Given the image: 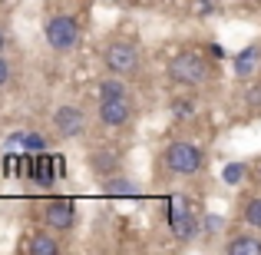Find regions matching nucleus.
<instances>
[{"instance_id": "14", "label": "nucleus", "mask_w": 261, "mask_h": 255, "mask_svg": "<svg viewBox=\"0 0 261 255\" xmlns=\"http://www.w3.org/2000/svg\"><path fill=\"white\" fill-rule=\"evenodd\" d=\"M102 189L113 192V196H136L133 182H129V179H122L119 172H116V176H106V179H102Z\"/></svg>"}, {"instance_id": "15", "label": "nucleus", "mask_w": 261, "mask_h": 255, "mask_svg": "<svg viewBox=\"0 0 261 255\" xmlns=\"http://www.w3.org/2000/svg\"><path fill=\"white\" fill-rule=\"evenodd\" d=\"M13 77H17V66H13V60L7 57V53H0V93H4V89L13 83Z\"/></svg>"}, {"instance_id": "6", "label": "nucleus", "mask_w": 261, "mask_h": 255, "mask_svg": "<svg viewBox=\"0 0 261 255\" xmlns=\"http://www.w3.org/2000/svg\"><path fill=\"white\" fill-rule=\"evenodd\" d=\"M136 116V106H133V96L122 93V96H102L96 103V120H99L102 129H126Z\"/></svg>"}, {"instance_id": "9", "label": "nucleus", "mask_w": 261, "mask_h": 255, "mask_svg": "<svg viewBox=\"0 0 261 255\" xmlns=\"http://www.w3.org/2000/svg\"><path fill=\"white\" fill-rule=\"evenodd\" d=\"M23 252H27V255H60V252H63L60 232H53V229H46V225H40L37 232H30V236H27Z\"/></svg>"}, {"instance_id": "16", "label": "nucleus", "mask_w": 261, "mask_h": 255, "mask_svg": "<svg viewBox=\"0 0 261 255\" xmlns=\"http://www.w3.org/2000/svg\"><path fill=\"white\" fill-rule=\"evenodd\" d=\"M122 93H129V89L119 83V77L116 80H99V86H96V96H99V100L102 96H122Z\"/></svg>"}, {"instance_id": "8", "label": "nucleus", "mask_w": 261, "mask_h": 255, "mask_svg": "<svg viewBox=\"0 0 261 255\" xmlns=\"http://www.w3.org/2000/svg\"><path fill=\"white\" fill-rule=\"evenodd\" d=\"M169 225H172V236L178 242H192L198 236V212L192 209V202L185 196H175L172 205H169Z\"/></svg>"}, {"instance_id": "3", "label": "nucleus", "mask_w": 261, "mask_h": 255, "mask_svg": "<svg viewBox=\"0 0 261 255\" xmlns=\"http://www.w3.org/2000/svg\"><path fill=\"white\" fill-rule=\"evenodd\" d=\"M43 40L53 53H73L83 40V27L73 13L57 10V13H46L43 20Z\"/></svg>"}, {"instance_id": "10", "label": "nucleus", "mask_w": 261, "mask_h": 255, "mask_svg": "<svg viewBox=\"0 0 261 255\" xmlns=\"http://www.w3.org/2000/svg\"><path fill=\"white\" fill-rule=\"evenodd\" d=\"M225 255H261V236L255 232H231L222 245Z\"/></svg>"}, {"instance_id": "7", "label": "nucleus", "mask_w": 261, "mask_h": 255, "mask_svg": "<svg viewBox=\"0 0 261 255\" xmlns=\"http://www.w3.org/2000/svg\"><path fill=\"white\" fill-rule=\"evenodd\" d=\"M86 129H89V120H86L83 106L63 103V106L53 109V133L60 140H80V136H86Z\"/></svg>"}, {"instance_id": "2", "label": "nucleus", "mask_w": 261, "mask_h": 255, "mask_svg": "<svg viewBox=\"0 0 261 255\" xmlns=\"http://www.w3.org/2000/svg\"><path fill=\"white\" fill-rule=\"evenodd\" d=\"M169 80L182 89H202L212 83V63L198 50H178L169 60Z\"/></svg>"}, {"instance_id": "4", "label": "nucleus", "mask_w": 261, "mask_h": 255, "mask_svg": "<svg viewBox=\"0 0 261 255\" xmlns=\"http://www.w3.org/2000/svg\"><path fill=\"white\" fill-rule=\"evenodd\" d=\"M102 66L109 70V77H119V80H133L139 77L142 70V50L139 43H133V40H109L106 47H102Z\"/></svg>"}, {"instance_id": "11", "label": "nucleus", "mask_w": 261, "mask_h": 255, "mask_svg": "<svg viewBox=\"0 0 261 255\" xmlns=\"http://www.w3.org/2000/svg\"><path fill=\"white\" fill-rule=\"evenodd\" d=\"M242 222L248 225V229L261 232V196H248V199H242Z\"/></svg>"}, {"instance_id": "1", "label": "nucleus", "mask_w": 261, "mask_h": 255, "mask_svg": "<svg viewBox=\"0 0 261 255\" xmlns=\"http://www.w3.org/2000/svg\"><path fill=\"white\" fill-rule=\"evenodd\" d=\"M205 169V149L192 140H172L159 153V172L166 179H192Z\"/></svg>"}, {"instance_id": "12", "label": "nucleus", "mask_w": 261, "mask_h": 255, "mask_svg": "<svg viewBox=\"0 0 261 255\" xmlns=\"http://www.w3.org/2000/svg\"><path fill=\"white\" fill-rule=\"evenodd\" d=\"M255 66H258V47H248L245 53H238V57H235V73L242 80L255 77Z\"/></svg>"}, {"instance_id": "17", "label": "nucleus", "mask_w": 261, "mask_h": 255, "mask_svg": "<svg viewBox=\"0 0 261 255\" xmlns=\"http://www.w3.org/2000/svg\"><path fill=\"white\" fill-rule=\"evenodd\" d=\"M7 43H10V33H7V24H0V53L7 50Z\"/></svg>"}, {"instance_id": "13", "label": "nucleus", "mask_w": 261, "mask_h": 255, "mask_svg": "<svg viewBox=\"0 0 261 255\" xmlns=\"http://www.w3.org/2000/svg\"><path fill=\"white\" fill-rule=\"evenodd\" d=\"M89 166H93V172H99L102 179L116 176V172H119V156L116 153H96L93 159H89Z\"/></svg>"}, {"instance_id": "5", "label": "nucleus", "mask_w": 261, "mask_h": 255, "mask_svg": "<svg viewBox=\"0 0 261 255\" xmlns=\"http://www.w3.org/2000/svg\"><path fill=\"white\" fill-rule=\"evenodd\" d=\"M37 219H40V225H46V229L66 236V232L76 229V202L66 199V196L43 199V202L37 205Z\"/></svg>"}]
</instances>
